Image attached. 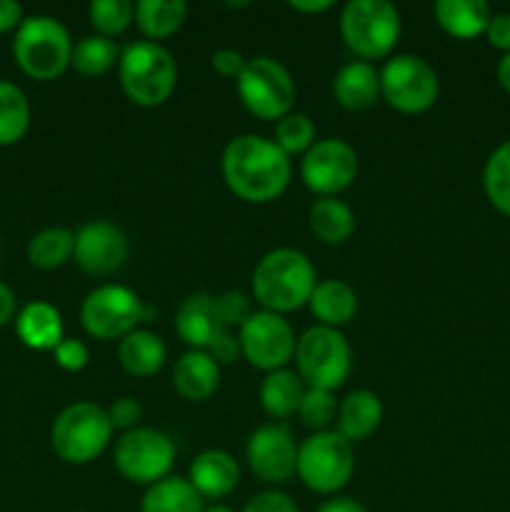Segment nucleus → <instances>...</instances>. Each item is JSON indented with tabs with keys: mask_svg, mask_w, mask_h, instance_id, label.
I'll list each match as a JSON object with an SVG mask.
<instances>
[{
	"mask_svg": "<svg viewBox=\"0 0 510 512\" xmlns=\"http://www.w3.org/2000/svg\"><path fill=\"white\" fill-rule=\"evenodd\" d=\"M495 75H498L500 88H503L505 93H510V53H505L503 58H500L498 70H495Z\"/></svg>",
	"mask_w": 510,
	"mask_h": 512,
	"instance_id": "nucleus-48",
	"label": "nucleus"
},
{
	"mask_svg": "<svg viewBox=\"0 0 510 512\" xmlns=\"http://www.w3.org/2000/svg\"><path fill=\"white\" fill-rule=\"evenodd\" d=\"M53 355H55V363H58L63 370H70V373H78V370H83L90 360L88 348H85V345L75 338L60 340L58 348L53 350Z\"/></svg>",
	"mask_w": 510,
	"mask_h": 512,
	"instance_id": "nucleus-39",
	"label": "nucleus"
},
{
	"mask_svg": "<svg viewBox=\"0 0 510 512\" xmlns=\"http://www.w3.org/2000/svg\"><path fill=\"white\" fill-rule=\"evenodd\" d=\"M333 95L345 110H365L380 98V70L365 60L343 65L333 80Z\"/></svg>",
	"mask_w": 510,
	"mask_h": 512,
	"instance_id": "nucleus-19",
	"label": "nucleus"
},
{
	"mask_svg": "<svg viewBox=\"0 0 510 512\" xmlns=\"http://www.w3.org/2000/svg\"><path fill=\"white\" fill-rule=\"evenodd\" d=\"M30 125V105L23 90L0 80V145L18 143Z\"/></svg>",
	"mask_w": 510,
	"mask_h": 512,
	"instance_id": "nucleus-32",
	"label": "nucleus"
},
{
	"mask_svg": "<svg viewBox=\"0 0 510 512\" xmlns=\"http://www.w3.org/2000/svg\"><path fill=\"white\" fill-rule=\"evenodd\" d=\"M358 175V153L340 138L315 140L303 155L300 178L310 193L320 198H335Z\"/></svg>",
	"mask_w": 510,
	"mask_h": 512,
	"instance_id": "nucleus-14",
	"label": "nucleus"
},
{
	"mask_svg": "<svg viewBox=\"0 0 510 512\" xmlns=\"http://www.w3.org/2000/svg\"><path fill=\"white\" fill-rule=\"evenodd\" d=\"M315 512H368V510L353 498H333V500H325V503Z\"/></svg>",
	"mask_w": 510,
	"mask_h": 512,
	"instance_id": "nucleus-45",
	"label": "nucleus"
},
{
	"mask_svg": "<svg viewBox=\"0 0 510 512\" xmlns=\"http://www.w3.org/2000/svg\"><path fill=\"white\" fill-rule=\"evenodd\" d=\"M245 63H248V60H245L235 48L215 50L213 58H210V65L215 68V73H220L223 78H235V80H238L240 73H243Z\"/></svg>",
	"mask_w": 510,
	"mask_h": 512,
	"instance_id": "nucleus-42",
	"label": "nucleus"
},
{
	"mask_svg": "<svg viewBox=\"0 0 510 512\" xmlns=\"http://www.w3.org/2000/svg\"><path fill=\"white\" fill-rule=\"evenodd\" d=\"M353 353L338 328L313 325L305 330L295 345V373L305 388L338 390L348 380Z\"/></svg>",
	"mask_w": 510,
	"mask_h": 512,
	"instance_id": "nucleus-6",
	"label": "nucleus"
},
{
	"mask_svg": "<svg viewBox=\"0 0 510 512\" xmlns=\"http://www.w3.org/2000/svg\"><path fill=\"white\" fill-rule=\"evenodd\" d=\"M115 468L135 485H155L170 475L175 463V443L155 428H135L115 443Z\"/></svg>",
	"mask_w": 510,
	"mask_h": 512,
	"instance_id": "nucleus-12",
	"label": "nucleus"
},
{
	"mask_svg": "<svg viewBox=\"0 0 510 512\" xmlns=\"http://www.w3.org/2000/svg\"><path fill=\"white\" fill-rule=\"evenodd\" d=\"M215 315H218V323L223 330H240L245 325V320L253 315V310H250V300L243 293H238V290H225L223 295L215 298Z\"/></svg>",
	"mask_w": 510,
	"mask_h": 512,
	"instance_id": "nucleus-37",
	"label": "nucleus"
},
{
	"mask_svg": "<svg viewBox=\"0 0 510 512\" xmlns=\"http://www.w3.org/2000/svg\"><path fill=\"white\" fill-rule=\"evenodd\" d=\"M15 315V295L5 283H0V325L8 323Z\"/></svg>",
	"mask_w": 510,
	"mask_h": 512,
	"instance_id": "nucleus-47",
	"label": "nucleus"
},
{
	"mask_svg": "<svg viewBox=\"0 0 510 512\" xmlns=\"http://www.w3.org/2000/svg\"><path fill=\"white\" fill-rule=\"evenodd\" d=\"M400 13L388 0H350L340 13V35L360 60L390 55L400 38Z\"/></svg>",
	"mask_w": 510,
	"mask_h": 512,
	"instance_id": "nucleus-5",
	"label": "nucleus"
},
{
	"mask_svg": "<svg viewBox=\"0 0 510 512\" xmlns=\"http://www.w3.org/2000/svg\"><path fill=\"white\" fill-rule=\"evenodd\" d=\"M273 143L283 150L285 155H300L308 153L315 143V125L308 115L303 113H288L275 123V138Z\"/></svg>",
	"mask_w": 510,
	"mask_h": 512,
	"instance_id": "nucleus-35",
	"label": "nucleus"
},
{
	"mask_svg": "<svg viewBox=\"0 0 510 512\" xmlns=\"http://www.w3.org/2000/svg\"><path fill=\"white\" fill-rule=\"evenodd\" d=\"M188 480L200 498L220 500L238 488L240 468L225 450H205L190 463Z\"/></svg>",
	"mask_w": 510,
	"mask_h": 512,
	"instance_id": "nucleus-17",
	"label": "nucleus"
},
{
	"mask_svg": "<svg viewBox=\"0 0 510 512\" xmlns=\"http://www.w3.org/2000/svg\"><path fill=\"white\" fill-rule=\"evenodd\" d=\"M485 38L493 48L510 53V13H495L485 28Z\"/></svg>",
	"mask_w": 510,
	"mask_h": 512,
	"instance_id": "nucleus-43",
	"label": "nucleus"
},
{
	"mask_svg": "<svg viewBox=\"0 0 510 512\" xmlns=\"http://www.w3.org/2000/svg\"><path fill=\"white\" fill-rule=\"evenodd\" d=\"M250 3H228V8H248Z\"/></svg>",
	"mask_w": 510,
	"mask_h": 512,
	"instance_id": "nucleus-50",
	"label": "nucleus"
},
{
	"mask_svg": "<svg viewBox=\"0 0 510 512\" xmlns=\"http://www.w3.org/2000/svg\"><path fill=\"white\" fill-rule=\"evenodd\" d=\"M203 512H235V510L228 508V505H210V508H205Z\"/></svg>",
	"mask_w": 510,
	"mask_h": 512,
	"instance_id": "nucleus-49",
	"label": "nucleus"
},
{
	"mask_svg": "<svg viewBox=\"0 0 510 512\" xmlns=\"http://www.w3.org/2000/svg\"><path fill=\"white\" fill-rule=\"evenodd\" d=\"M310 228L323 243H345L355 230V215L343 200L320 198L310 208Z\"/></svg>",
	"mask_w": 510,
	"mask_h": 512,
	"instance_id": "nucleus-29",
	"label": "nucleus"
},
{
	"mask_svg": "<svg viewBox=\"0 0 510 512\" xmlns=\"http://www.w3.org/2000/svg\"><path fill=\"white\" fill-rule=\"evenodd\" d=\"M290 158L263 135H238L223 150V178L230 193L263 205L280 198L290 183Z\"/></svg>",
	"mask_w": 510,
	"mask_h": 512,
	"instance_id": "nucleus-1",
	"label": "nucleus"
},
{
	"mask_svg": "<svg viewBox=\"0 0 510 512\" xmlns=\"http://www.w3.org/2000/svg\"><path fill=\"white\" fill-rule=\"evenodd\" d=\"M308 305L310 313L320 320V325L340 328V325H348L358 313V295L348 283L330 278L315 285Z\"/></svg>",
	"mask_w": 510,
	"mask_h": 512,
	"instance_id": "nucleus-23",
	"label": "nucleus"
},
{
	"mask_svg": "<svg viewBox=\"0 0 510 512\" xmlns=\"http://www.w3.org/2000/svg\"><path fill=\"white\" fill-rule=\"evenodd\" d=\"M120 60V50L113 38H103V35H85L73 45V58L70 65L78 70L80 75L88 78H100L108 73L115 63Z\"/></svg>",
	"mask_w": 510,
	"mask_h": 512,
	"instance_id": "nucleus-31",
	"label": "nucleus"
},
{
	"mask_svg": "<svg viewBox=\"0 0 510 512\" xmlns=\"http://www.w3.org/2000/svg\"><path fill=\"white\" fill-rule=\"evenodd\" d=\"M113 438L108 410L95 403H73L55 418L50 445L70 465L93 463Z\"/></svg>",
	"mask_w": 510,
	"mask_h": 512,
	"instance_id": "nucleus-7",
	"label": "nucleus"
},
{
	"mask_svg": "<svg viewBox=\"0 0 510 512\" xmlns=\"http://www.w3.org/2000/svg\"><path fill=\"white\" fill-rule=\"evenodd\" d=\"M175 330L193 350L210 348L215 335L220 333L218 315H215V298L208 293H195L183 300L175 315Z\"/></svg>",
	"mask_w": 510,
	"mask_h": 512,
	"instance_id": "nucleus-18",
	"label": "nucleus"
},
{
	"mask_svg": "<svg viewBox=\"0 0 510 512\" xmlns=\"http://www.w3.org/2000/svg\"><path fill=\"white\" fill-rule=\"evenodd\" d=\"M208 353L218 365H230L238 360V355H243L240 353V340L238 335H233V330H220L213 343H210Z\"/></svg>",
	"mask_w": 510,
	"mask_h": 512,
	"instance_id": "nucleus-41",
	"label": "nucleus"
},
{
	"mask_svg": "<svg viewBox=\"0 0 510 512\" xmlns=\"http://www.w3.org/2000/svg\"><path fill=\"white\" fill-rule=\"evenodd\" d=\"M185 15H188V5L183 0H140L135 5V23L140 33L153 43L178 33L180 25L185 23Z\"/></svg>",
	"mask_w": 510,
	"mask_h": 512,
	"instance_id": "nucleus-28",
	"label": "nucleus"
},
{
	"mask_svg": "<svg viewBox=\"0 0 510 512\" xmlns=\"http://www.w3.org/2000/svg\"><path fill=\"white\" fill-rule=\"evenodd\" d=\"M438 93V73L418 55H395L380 70V95L398 113H425L435 105Z\"/></svg>",
	"mask_w": 510,
	"mask_h": 512,
	"instance_id": "nucleus-10",
	"label": "nucleus"
},
{
	"mask_svg": "<svg viewBox=\"0 0 510 512\" xmlns=\"http://www.w3.org/2000/svg\"><path fill=\"white\" fill-rule=\"evenodd\" d=\"M118 360L123 370L135 378H150L165 363V345L150 330H133L118 345Z\"/></svg>",
	"mask_w": 510,
	"mask_h": 512,
	"instance_id": "nucleus-26",
	"label": "nucleus"
},
{
	"mask_svg": "<svg viewBox=\"0 0 510 512\" xmlns=\"http://www.w3.org/2000/svg\"><path fill=\"white\" fill-rule=\"evenodd\" d=\"M298 448L288 425L270 423L250 435L245 458L255 478L270 485H283L298 473Z\"/></svg>",
	"mask_w": 510,
	"mask_h": 512,
	"instance_id": "nucleus-15",
	"label": "nucleus"
},
{
	"mask_svg": "<svg viewBox=\"0 0 510 512\" xmlns=\"http://www.w3.org/2000/svg\"><path fill=\"white\" fill-rule=\"evenodd\" d=\"M483 188L490 205L510 218V140L490 153L483 170Z\"/></svg>",
	"mask_w": 510,
	"mask_h": 512,
	"instance_id": "nucleus-33",
	"label": "nucleus"
},
{
	"mask_svg": "<svg viewBox=\"0 0 510 512\" xmlns=\"http://www.w3.org/2000/svg\"><path fill=\"white\" fill-rule=\"evenodd\" d=\"M108 418L113 423V430H135L138 423L143 420V405L138 403L135 398H118L113 405L108 408Z\"/></svg>",
	"mask_w": 510,
	"mask_h": 512,
	"instance_id": "nucleus-38",
	"label": "nucleus"
},
{
	"mask_svg": "<svg viewBox=\"0 0 510 512\" xmlns=\"http://www.w3.org/2000/svg\"><path fill=\"white\" fill-rule=\"evenodd\" d=\"M23 23V8L15 0H0V33L13 30Z\"/></svg>",
	"mask_w": 510,
	"mask_h": 512,
	"instance_id": "nucleus-44",
	"label": "nucleus"
},
{
	"mask_svg": "<svg viewBox=\"0 0 510 512\" xmlns=\"http://www.w3.org/2000/svg\"><path fill=\"white\" fill-rule=\"evenodd\" d=\"M88 18L98 35L113 38L130 28L135 20V5L128 0H93L88 5Z\"/></svg>",
	"mask_w": 510,
	"mask_h": 512,
	"instance_id": "nucleus-34",
	"label": "nucleus"
},
{
	"mask_svg": "<svg viewBox=\"0 0 510 512\" xmlns=\"http://www.w3.org/2000/svg\"><path fill=\"white\" fill-rule=\"evenodd\" d=\"M145 318V303L125 285H100L90 290L80 308L85 333L98 340H123Z\"/></svg>",
	"mask_w": 510,
	"mask_h": 512,
	"instance_id": "nucleus-11",
	"label": "nucleus"
},
{
	"mask_svg": "<svg viewBox=\"0 0 510 512\" xmlns=\"http://www.w3.org/2000/svg\"><path fill=\"white\" fill-rule=\"evenodd\" d=\"M433 13L440 28L460 40H470L485 33L490 18H493L485 0H438Z\"/></svg>",
	"mask_w": 510,
	"mask_h": 512,
	"instance_id": "nucleus-24",
	"label": "nucleus"
},
{
	"mask_svg": "<svg viewBox=\"0 0 510 512\" xmlns=\"http://www.w3.org/2000/svg\"><path fill=\"white\" fill-rule=\"evenodd\" d=\"M315 268L308 255L295 248H278L263 255L253 270L255 300L268 313H293L308 305L315 290Z\"/></svg>",
	"mask_w": 510,
	"mask_h": 512,
	"instance_id": "nucleus-2",
	"label": "nucleus"
},
{
	"mask_svg": "<svg viewBox=\"0 0 510 512\" xmlns=\"http://www.w3.org/2000/svg\"><path fill=\"white\" fill-rule=\"evenodd\" d=\"M13 55L20 70L35 80H53L73 58V40L53 15H28L15 30Z\"/></svg>",
	"mask_w": 510,
	"mask_h": 512,
	"instance_id": "nucleus-4",
	"label": "nucleus"
},
{
	"mask_svg": "<svg viewBox=\"0 0 510 512\" xmlns=\"http://www.w3.org/2000/svg\"><path fill=\"white\" fill-rule=\"evenodd\" d=\"M353 443L338 430L315 433L298 448V478L313 493L333 495L353 478Z\"/></svg>",
	"mask_w": 510,
	"mask_h": 512,
	"instance_id": "nucleus-9",
	"label": "nucleus"
},
{
	"mask_svg": "<svg viewBox=\"0 0 510 512\" xmlns=\"http://www.w3.org/2000/svg\"><path fill=\"white\" fill-rule=\"evenodd\" d=\"M305 390L308 388L295 370H273L260 383V405L270 418L285 420L298 413Z\"/></svg>",
	"mask_w": 510,
	"mask_h": 512,
	"instance_id": "nucleus-25",
	"label": "nucleus"
},
{
	"mask_svg": "<svg viewBox=\"0 0 510 512\" xmlns=\"http://www.w3.org/2000/svg\"><path fill=\"white\" fill-rule=\"evenodd\" d=\"M120 88L140 108H158L173 95L178 65L168 48L153 40L125 45L118 60Z\"/></svg>",
	"mask_w": 510,
	"mask_h": 512,
	"instance_id": "nucleus-3",
	"label": "nucleus"
},
{
	"mask_svg": "<svg viewBox=\"0 0 510 512\" xmlns=\"http://www.w3.org/2000/svg\"><path fill=\"white\" fill-rule=\"evenodd\" d=\"M243 512H298V508L290 495L280 493V490H265V493L250 498Z\"/></svg>",
	"mask_w": 510,
	"mask_h": 512,
	"instance_id": "nucleus-40",
	"label": "nucleus"
},
{
	"mask_svg": "<svg viewBox=\"0 0 510 512\" xmlns=\"http://www.w3.org/2000/svg\"><path fill=\"white\" fill-rule=\"evenodd\" d=\"M15 330L28 348L55 350L63 340V318H60L58 308L45 300H33L18 313Z\"/></svg>",
	"mask_w": 510,
	"mask_h": 512,
	"instance_id": "nucleus-21",
	"label": "nucleus"
},
{
	"mask_svg": "<svg viewBox=\"0 0 510 512\" xmlns=\"http://www.w3.org/2000/svg\"><path fill=\"white\" fill-rule=\"evenodd\" d=\"M75 233L68 228H45L28 243V260L40 270H55L73 258Z\"/></svg>",
	"mask_w": 510,
	"mask_h": 512,
	"instance_id": "nucleus-30",
	"label": "nucleus"
},
{
	"mask_svg": "<svg viewBox=\"0 0 510 512\" xmlns=\"http://www.w3.org/2000/svg\"><path fill=\"white\" fill-rule=\"evenodd\" d=\"M238 340L245 360L265 373L283 370L295 358V345H298L288 320L268 310L250 315L238 330Z\"/></svg>",
	"mask_w": 510,
	"mask_h": 512,
	"instance_id": "nucleus-13",
	"label": "nucleus"
},
{
	"mask_svg": "<svg viewBox=\"0 0 510 512\" xmlns=\"http://www.w3.org/2000/svg\"><path fill=\"white\" fill-rule=\"evenodd\" d=\"M235 85L243 105L255 118L280 120L293 113L295 80L280 60L268 55L250 58Z\"/></svg>",
	"mask_w": 510,
	"mask_h": 512,
	"instance_id": "nucleus-8",
	"label": "nucleus"
},
{
	"mask_svg": "<svg viewBox=\"0 0 510 512\" xmlns=\"http://www.w3.org/2000/svg\"><path fill=\"white\" fill-rule=\"evenodd\" d=\"M220 383V365L210 358L208 350H188L183 358L175 363L173 385L185 400L210 398L218 390Z\"/></svg>",
	"mask_w": 510,
	"mask_h": 512,
	"instance_id": "nucleus-20",
	"label": "nucleus"
},
{
	"mask_svg": "<svg viewBox=\"0 0 510 512\" xmlns=\"http://www.w3.org/2000/svg\"><path fill=\"white\" fill-rule=\"evenodd\" d=\"M78 512H90V510H78Z\"/></svg>",
	"mask_w": 510,
	"mask_h": 512,
	"instance_id": "nucleus-51",
	"label": "nucleus"
},
{
	"mask_svg": "<svg viewBox=\"0 0 510 512\" xmlns=\"http://www.w3.org/2000/svg\"><path fill=\"white\" fill-rule=\"evenodd\" d=\"M383 423V403L370 390H353L338 408V433L348 443L370 438Z\"/></svg>",
	"mask_w": 510,
	"mask_h": 512,
	"instance_id": "nucleus-22",
	"label": "nucleus"
},
{
	"mask_svg": "<svg viewBox=\"0 0 510 512\" xmlns=\"http://www.w3.org/2000/svg\"><path fill=\"white\" fill-rule=\"evenodd\" d=\"M338 408L340 403L335 400L333 390L308 388L305 390L303 400H300L298 415L310 430H315V433H325V430L338 420Z\"/></svg>",
	"mask_w": 510,
	"mask_h": 512,
	"instance_id": "nucleus-36",
	"label": "nucleus"
},
{
	"mask_svg": "<svg viewBox=\"0 0 510 512\" xmlns=\"http://www.w3.org/2000/svg\"><path fill=\"white\" fill-rule=\"evenodd\" d=\"M203 498L190 485V480L168 475L160 483L150 485L140 503V512H203Z\"/></svg>",
	"mask_w": 510,
	"mask_h": 512,
	"instance_id": "nucleus-27",
	"label": "nucleus"
},
{
	"mask_svg": "<svg viewBox=\"0 0 510 512\" xmlns=\"http://www.w3.org/2000/svg\"><path fill=\"white\" fill-rule=\"evenodd\" d=\"M288 8L295 13H325L333 8V0H288Z\"/></svg>",
	"mask_w": 510,
	"mask_h": 512,
	"instance_id": "nucleus-46",
	"label": "nucleus"
},
{
	"mask_svg": "<svg viewBox=\"0 0 510 512\" xmlns=\"http://www.w3.org/2000/svg\"><path fill=\"white\" fill-rule=\"evenodd\" d=\"M73 258L83 273L105 278L118 273L128 260V238L110 220H93L75 233Z\"/></svg>",
	"mask_w": 510,
	"mask_h": 512,
	"instance_id": "nucleus-16",
	"label": "nucleus"
}]
</instances>
